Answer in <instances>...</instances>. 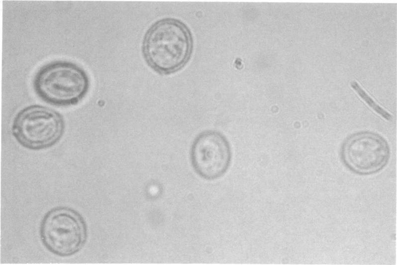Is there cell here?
<instances>
[{"label":"cell","mask_w":397,"mask_h":265,"mask_svg":"<svg viewBox=\"0 0 397 265\" xmlns=\"http://www.w3.org/2000/svg\"><path fill=\"white\" fill-rule=\"evenodd\" d=\"M231 156L228 141L216 131H207L199 134L191 149V160L195 170L207 180L223 176L229 168Z\"/></svg>","instance_id":"8992f818"},{"label":"cell","mask_w":397,"mask_h":265,"mask_svg":"<svg viewBox=\"0 0 397 265\" xmlns=\"http://www.w3.org/2000/svg\"><path fill=\"white\" fill-rule=\"evenodd\" d=\"M11 133L22 147L32 150L48 148L58 143L65 130L62 115L40 105L28 106L15 116Z\"/></svg>","instance_id":"277c9868"},{"label":"cell","mask_w":397,"mask_h":265,"mask_svg":"<svg viewBox=\"0 0 397 265\" xmlns=\"http://www.w3.org/2000/svg\"><path fill=\"white\" fill-rule=\"evenodd\" d=\"M36 95L51 105L66 107L80 103L88 94L90 80L80 66L66 60H56L41 66L34 76Z\"/></svg>","instance_id":"7a4b0ae2"},{"label":"cell","mask_w":397,"mask_h":265,"mask_svg":"<svg viewBox=\"0 0 397 265\" xmlns=\"http://www.w3.org/2000/svg\"><path fill=\"white\" fill-rule=\"evenodd\" d=\"M142 53L148 66L157 73L167 75L183 68L191 58L192 35L182 20L165 17L154 22L146 32Z\"/></svg>","instance_id":"6da1fadb"},{"label":"cell","mask_w":397,"mask_h":265,"mask_svg":"<svg viewBox=\"0 0 397 265\" xmlns=\"http://www.w3.org/2000/svg\"><path fill=\"white\" fill-rule=\"evenodd\" d=\"M340 156L350 171L359 175H370L380 171L387 165L390 149L381 135L362 131L351 134L344 140Z\"/></svg>","instance_id":"5b68a950"},{"label":"cell","mask_w":397,"mask_h":265,"mask_svg":"<svg viewBox=\"0 0 397 265\" xmlns=\"http://www.w3.org/2000/svg\"><path fill=\"white\" fill-rule=\"evenodd\" d=\"M39 232L44 247L60 257L78 253L88 239L84 218L78 211L67 206H57L48 211L41 219Z\"/></svg>","instance_id":"3957f363"},{"label":"cell","mask_w":397,"mask_h":265,"mask_svg":"<svg viewBox=\"0 0 397 265\" xmlns=\"http://www.w3.org/2000/svg\"><path fill=\"white\" fill-rule=\"evenodd\" d=\"M352 87L357 92L360 97L367 103L377 113L382 116L386 119L390 120L391 116L387 111L382 107L377 104L374 100L366 93V92L360 87L359 84L353 81L351 83Z\"/></svg>","instance_id":"52a82bcc"}]
</instances>
